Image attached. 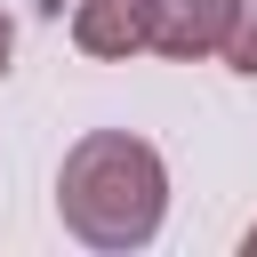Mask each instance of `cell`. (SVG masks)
<instances>
[{
  "label": "cell",
  "mask_w": 257,
  "mask_h": 257,
  "mask_svg": "<svg viewBox=\"0 0 257 257\" xmlns=\"http://www.w3.org/2000/svg\"><path fill=\"white\" fill-rule=\"evenodd\" d=\"M56 217L88 249H145L169 217V161L128 128H88L56 169Z\"/></svg>",
  "instance_id": "obj_1"
},
{
  "label": "cell",
  "mask_w": 257,
  "mask_h": 257,
  "mask_svg": "<svg viewBox=\"0 0 257 257\" xmlns=\"http://www.w3.org/2000/svg\"><path fill=\"white\" fill-rule=\"evenodd\" d=\"M233 16H241V0H145V48L153 56H177V64L225 56Z\"/></svg>",
  "instance_id": "obj_2"
},
{
  "label": "cell",
  "mask_w": 257,
  "mask_h": 257,
  "mask_svg": "<svg viewBox=\"0 0 257 257\" xmlns=\"http://www.w3.org/2000/svg\"><path fill=\"white\" fill-rule=\"evenodd\" d=\"M72 40L88 56H137L145 48V0H72Z\"/></svg>",
  "instance_id": "obj_3"
},
{
  "label": "cell",
  "mask_w": 257,
  "mask_h": 257,
  "mask_svg": "<svg viewBox=\"0 0 257 257\" xmlns=\"http://www.w3.org/2000/svg\"><path fill=\"white\" fill-rule=\"evenodd\" d=\"M225 64L257 80V0H241V16H233V40H225Z\"/></svg>",
  "instance_id": "obj_4"
},
{
  "label": "cell",
  "mask_w": 257,
  "mask_h": 257,
  "mask_svg": "<svg viewBox=\"0 0 257 257\" xmlns=\"http://www.w3.org/2000/svg\"><path fill=\"white\" fill-rule=\"evenodd\" d=\"M8 48H16V32H8V16H0V72H8Z\"/></svg>",
  "instance_id": "obj_5"
},
{
  "label": "cell",
  "mask_w": 257,
  "mask_h": 257,
  "mask_svg": "<svg viewBox=\"0 0 257 257\" xmlns=\"http://www.w3.org/2000/svg\"><path fill=\"white\" fill-rule=\"evenodd\" d=\"M241 257H257V225H249V233H241Z\"/></svg>",
  "instance_id": "obj_6"
}]
</instances>
